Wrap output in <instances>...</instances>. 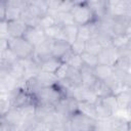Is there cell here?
I'll return each mask as SVG.
<instances>
[{
	"instance_id": "obj_1",
	"label": "cell",
	"mask_w": 131,
	"mask_h": 131,
	"mask_svg": "<svg viewBox=\"0 0 131 131\" xmlns=\"http://www.w3.org/2000/svg\"><path fill=\"white\" fill-rule=\"evenodd\" d=\"M75 24L77 26H85L96 20L95 15L88 5L87 1H75V5L72 9Z\"/></svg>"
},
{
	"instance_id": "obj_2",
	"label": "cell",
	"mask_w": 131,
	"mask_h": 131,
	"mask_svg": "<svg viewBox=\"0 0 131 131\" xmlns=\"http://www.w3.org/2000/svg\"><path fill=\"white\" fill-rule=\"evenodd\" d=\"M37 100V104H44V105H50L54 106L64 97L61 90L59 89L58 85L50 86V87H44L42 88L39 93L35 96Z\"/></svg>"
},
{
	"instance_id": "obj_3",
	"label": "cell",
	"mask_w": 131,
	"mask_h": 131,
	"mask_svg": "<svg viewBox=\"0 0 131 131\" xmlns=\"http://www.w3.org/2000/svg\"><path fill=\"white\" fill-rule=\"evenodd\" d=\"M8 97L11 102V106L14 108H21L29 104H37L36 97L21 87H17L8 93Z\"/></svg>"
},
{
	"instance_id": "obj_4",
	"label": "cell",
	"mask_w": 131,
	"mask_h": 131,
	"mask_svg": "<svg viewBox=\"0 0 131 131\" xmlns=\"http://www.w3.org/2000/svg\"><path fill=\"white\" fill-rule=\"evenodd\" d=\"M9 48L17 56L18 59H27L34 55L35 47L31 45L24 37L21 38H10Z\"/></svg>"
},
{
	"instance_id": "obj_5",
	"label": "cell",
	"mask_w": 131,
	"mask_h": 131,
	"mask_svg": "<svg viewBox=\"0 0 131 131\" xmlns=\"http://www.w3.org/2000/svg\"><path fill=\"white\" fill-rule=\"evenodd\" d=\"M96 119H93L82 112L76 113L70 119L71 131H94Z\"/></svg>"
},
{
	"instance_id": "obj_6",
	"label": "cell",
	"mask_w": 131,
	"mask_h": 131,
	"mask_svg": "<svg viewBox=\"0 0 131 131\" xmlns=\"http://www.w3.org/2000/svg\"><path fill=\"white\" fill-rule=\"evenodd\" d=\"M55 112L59 116L70 120L76 113L80 112L79 111V101L72 97H63L55 105Z\"/></svg>"
},
{
	"instance_id": "obj_7",
	"label": "cell",
	"mask_w": 131,
	"mask_h": 131,
	"mask_svg": "<svg viewBox=\"0 0 131 131\" xmlns=\"http://www.w3.org/2000/svg\"><path fill=\"white\" fill-rule=\"evenodd\" d=\"M107 13L112 16H131L130 0H115L107 2Z\"/></svg>"
},
{
	"instance_id": "obj_8",
	"label": "cell",
	"mask_w": 131,
	"mask_h": 131,
	"mask_svg": "<svg viewBox=\"0 0 131 131\" xmlns=\"http://www.w3.org/2000/svg\"><path fill=\"white\" fill-rule=\"evenodd\" d=\"M28 1L24 0H6V21L19 19L23 11L27 7Z\"/></svg>"
},
{
	"instance_id": "obj_9",
	"label": "cell",
	"mask_w": 131,
	"mask_h": 131,
	"mask_svg": "<svg viewBox=\"0 0 131 131\" xmlns=\"http://www.w3.org/2000/svg\"><path fill=\"white\" fill-rule=\"evenodd\" d=\"M24 38L35 48L47 39L45 31L41 27H28L24 35Z\"/></svg>"
},
{
	"instance_id": "obj_10",
	"label": "cell",
	"mask_w": 131,
	"mask_h": 131,
	"mask_svg": "<svg viewBox=\"0 0 131 131\" xmlns=\"http://www.w3.org/2000/svg\"><path fill=\"white\" fill-rule=\"evenodd\" d=\"M97 57H98L99 63L114 67L115 62L117 61V59L119 57L118 49L116 47H114L113 45H110L107 47H103L102 50L97 55Z\"/></svg>"
},
{
	"instance_id": "obj_11",
	"label": "cell",
	"mask_w": 131,
	"mask_h": 131,
	"mask_svg": "<svg viewBox=\"0 0 131 131\" xmlns=\"http://www.w3.org/2000/svg\"><path fill=\"white\" fill-rule=\"evenodd\" d=\"M51 45H52V40L47 38L42 44H40L39 46H37L35 48L33 58L41 64L45 59L52 56L51 55Z\"/></svg>"
},
{
	"instance_id": "obj_12",
	"label": "cell",
	"mask_w": 131,
	"mask_h": 131,
	"mask_svg": "<svg viewBox=\"0 0 131 131\" xmlns=\"http://www.w3.org/2000/svg\"><path fill=\"white\" fill-rule=\"evenodd\" d=\"M24 61V66H25V77L24 80L28 81L30 79L36 78L38 77V75L42 72L41 70V64L39 62H37L33 56L27 59H23Z\"/></svg>"
},
{
	"instance_id": "obj_13",
	"label": "cell",
	"mask_w": 131,
	"mask_h": 131,
	"mask_svg": "<svg viewBox=\"0 0 131 131\" xmlns=\"http://www.w3.org/2000/svg\"><path fill=\"white\" fill-rule=\"evenodd\" d=\"M97 33H98V27H97V23L95 20L91 24L79 27L78 39L87 42V41L95 38L97 36Z\"/></svg>"
},
{
	"instance_id": "obj_14",
	"label": "cell",
	"mask_w": 131,
	"mask_h": 131,
	"mask_svg": "<svg viewBox=\"0 0 131 131\" xmlns=\"http://www.w3.org/2000/svg\"><path fill=\"white\" fill-rule=\"evenodd\" d=\"M0 120H3L6 123H8L9 125H11L12 127H14L16 129V131L20 127V125L23 124V121H24L23 115H21L19 108H14V107L9 110L4 116L1 117Z\"/></svg>"
},
{
	"instance_id": "obj_15",
	"label": "cell",
	"mask_w": 131,
	"mask_h": 131,
	"mask_svg": "<svg viewBox=\"0 0 131 131\" xmlns=\"http://www.w3.org/2000/svg\"><path fill=\"white\" fill-rule=\"evenodd\" d=\"M71 51V45L62 40H52V45H51V55L53 57L61 58Z\"/></svg>"
},
{
	"instance_id": "obj_16",
	"label": "cell",
	"mask_w": 131,
	"mask_h": 131,
	"mask_svg": "<svg viewBox=\"0 0 131 131\" xmlns=\"http://www.w3.org/2000/svg\"><path fill=\"white\" fill-rule=\"evenodd\" d=\"M110 122V131H129L130 121L129 119L121 116L114 115L108 119Z\"/></svg>"
},
{
	"instance_id": "obj_17",
	"label": "cell",
	"mask_w": 131,
	"mask_h": 131,
	"mask_svg": "<svg viewBox=\"0 0 131 131\" xmlns=\"http://www.w3.org/2000/svg\"><path fill=\"white\" fill-rule=\"evenodd\" d=\"M7 23H8V33H9L10 38H21V37H24L28 27L20 18L16 19V20L7 21Z\"/></svg>"
},
{
	"instance_id": "obj_18",
	"label": "cell",
	"mask_w": 131,
	"mask_h": 131,
	"mask_svg": "<svg viewBox=\"0 0 131 131\" xmlns=\"http://www.w3.org/2000/svg\"><path fill=\"white\" fill-rule=\"evenodd\" d=\"M80 73H81V77H82V86L87 88V89L92 90L94 84L97 81V78L94 75L93 69L88 68L86 66H83L80 70Z\"/></svg>"
},
{
	"instance_id": "obj_19",
	"label": "cell",
	"mask_w": 131,
	"mask_h": 131,
	"mask_svg": "<svg viewBox=\"0 0 131 131\" xmlns=\"http://www.w3.org/2000/svg\"><path fill=\"white\" fill-rule=\"evenodd\" d=\"M107 2L104 0H95V1H87L88 5L92 9L96 20L102 18L107 14Z\"/></svg>"
},
{
	"instance_id": "obj_20",
	"label": "cell",
	"mask_w": 131,
	"mask_h": 131,
	"mask_svg": "<svg viewBox=\"0 0 131 131\" xmlns=\"http://www.w3.org/2000/svg\"><path fill=\"white\" fill-rule=\"evenodd\" d=\"M28 8L36 13L38 16L42 17L48 13V5L46 0H33L28 1Z\"/></svg>"
},
{
	"instance_id": "obj_21",
	"label": "cell",
	"mask_w": 131,
	"mask_h": 131,
	"mask_svg": "<svg viewBox=\"0 0 131 131\" xmlns=\"http://www.w3.org/2000/svg\"><path fill=\"white\" fill-rule=\"evenodd\" d=\"M63 64V62L56 57L50 56L49 58L45 59L42 63H41V70L42 72H47V73H51V74H56L57 71L60 69V67Z\"/></svg>"
},
{
	"instance_id": "obj_22",
	"label": "cell",
	"mask_w": 131,
	"mask_h": 131,
	"mask_svg": "<svg viewBox=\"0 0 131 131\" xmlns=\"http://www.w3.org/2000/svg\"><path fill=\"white\" fill-rule=\"evenodd\" d=\"M93 71H94V75L97 78V80L104 81V82L114 75V67L107 66V64L99 63L93 69Z\"/></svg>"
},
{
	"instance_id": "obj_23",
	"label": "cell",
	"mask_w": 131,
	"mask_h": 131,
	"mask_svg": "<svg viewBox=\"0 0 131 131\" xmlns=\"http://www.w3.org/2000/svg\"><path fill=\"white\" fill-rule=\"evenodd\" d=\"M20 19L27 25V27H39L41 17L38 16L36 13H34L32 10H30L27 6L25 8V10L23 11V13H21Z\"/></svg>"
},
{
	"instance_id": "obj_24",
	"label": "cell",
	"mask_w": 131,
	"mask_h": 131,
	"mask_svg": "<svg viewBox=\"0 0 131 131\" xmlns=\"http://www.w3.org/2000/svg\"><path fill=\"white\" fill-rule=\"evenodd\" d=\"M78 32H79V26L71 25L62 28V37L63 41L68 42L70 45H72L77 39H78Z\"/></svg>"
},
{
	"instance_id": "obj_25",
	"label": "cell",
	"mask_w": 131,
	"mask_h": 131,
	"mask_svg": "<svg viewBox=\"0 0 131 131\" xmlns=\"http://www.w3.org/2000/svg\"><path fill=\"white\" fill-rule=\"evenodd\" d=\"M37 79H38L40 85L42 86V88L54 86L59 81L57 76H56V74H51V73H47V72H41L38 75Z\"/></svg>"
},
{
	"instance_id": "obj_26",
	"label": "cell",
	"mask_w": 131,
	"mask_h": 131,
	"mask_svg": "<svg viewBox=\"0 0 131 131\" xmlns=\"http://www.w3.org/2000/svg\"><path fill=\"white\" fill-rule=\"evenodd\" d=\"M9 75H11L13 78H15L17 81H25V66L23 59H17L14 61L9 69Z\"/></svg>"
},
{
	"instance_id": "obj_27",
	"label": "cell",
	"mask_w": 131,
	"mask_h": 131,
	"mask_svg": "<svg viewBox=\"0 0 131 131\" xmlns=\"http://www.w3.org/2000/svg\"><path fill=\"white\" fill-rule=\"evenodd\" d=\"M99 100L114 115H116L120 111V105H119V102H118V99H117L116 94H110L107 96H104L102 98H99Z\"/></svg>"
},
{
	"instance_id": "obj_28",
	"label": "cell",
	"mask_w": 131,
	"mask_h": 131,
	"mask_svg": "<svg viewBox=\"0 0 131 131\" xmlns=\"http://www.w3.org/2000/svg\"><path fill=\"white\" fill-rule=\"evenodd\" d=\"M116 96H117V99L120 105V110L126 111L128 106L131 104V87L123 89L121 92L116 94Z\"/></svg>"
},
{
	"instance_id": "obj_29",
	"label": "cell",
	"mask_w": 131,
	"mask_h": 131,
	"mask_svg": "<svg viewBox=\"0 0 131 131\" xmlns=\"http://www.w3.org/2000/svg\"><path fill=\"white\" fill-rule=\"evenodd\" d=\"M92 91L94 92V94L97 96V98H102L104 96H107L110 94H114L111 90V88L107 86V84L104 81H100L97 80L96 83L94 84Z\"/></svg>"
},
{
	"instance_id": "obj_30",
	"label": "cell",
	"mask_w": 131,
	"mask_h": 131,
	"mask_svg": "<svg viewBox=\"0 0 131 131\" xmlns=\"http://www.w3.org/2000/svg\"><path fill=\"white\" fill-rule=\"evenodd\" d=\"M114 76L125 88L131 87V71L114 69Z\"/></svg>"
},
{
	"instance_id": "obj_31",
	"label": "cell",
	"mask_w": 131,
	"mask_h": 131,
	"mask_svg": "<svg viewBox=\"0 0 131 131\" xmlns=\"http://www.w3.org/2000/svg\"><path fill=\"white\" fill-rule=\"evenodd\" d=\"M95 115L97 120H108L114 116V114L101 103L99 98L95 101Z\"/></svg>"
},
{
	"instance_id": "obj_32",
	"label": "cell",
	"mask_w": 131,
	"mask_h": 131,
	"mask_svg": "<svg viewBox=\"0 0 131 131\" xmlns=\"http://www.w3.org/2000/svg\"><path fill=\"white\" fill-rule=\"evenodd\" d=\"M55 19H56V24L61 28L75 25V20L72 12H58L55 15Z\"/></svg>"
},
{
	"instance_id": "obj_33",
	"label": "cell",
	"mask_w": 131,
	"mask_h": 131,
	"mask_svg": "<svg viewBox=\"0 0 131 131\" xmlns=\"http://www.w3.org/2000/svg\"><path fill=\"white\" fill-rule=\"evenodd\" d=\"M45 31V35L48 39L51 40H62L63 41V37H62V28L58 25H55L51 28H48Z\"/></svg>"
},
{
	"instance_id": "obj_34",
	"label": "cell",
	"mask_w": 131,
	"mask_h": 131,
	"mask_svg": "<svg viewBox=\"0 0 131 131\" xmlns=\"http://www.w3.org/2000/svg\"><path fill=\"white\" fill-rule=\"evenodd\" d=\"M79 111L86 114L87 116L96 119L95 115V102H87V101H81L79 102ZM97 120V119H96Z\"/></svg>"
},
{
	"instance_id": "obj_35",
	"label": "cell",
	"mask_w": 131,
	"mask_h": 131,
	"mask_svg": "<svg viewBox=\"0 0 131 131\" xmlns=\"http://www.w3.org/2000/svg\"><path fill=\"white\" fill-rule=\"evenodd\" d=\"M81 58H82L83 64L88 67V68L94 69L96 66L99 64L97 55H94V54H91V53H88V52H84L83 54H81Z\"/></svg>"
},
{
	"instance_id": "obj_36",
	"label": "cell",
	"mask_w": 131,
	"mask_h": 131,
	"mask_svg": "<svg viewBox=\"0 0 131 131\" xmlns=\"http://www.w3.org/2000/svg\"><path fill=\"white\" fill-rule=\"evenodd\" d=\"M102 46L99 44V42L93 38L89 41L86 42V50L85 52H88V53H91V54H94V55H98L99 52L102 50Z\"/></svg>"
},
{
	"instance_id": "obj_37",
	"label": "cell",
	"mask_w": 131,
	"mask_h": 131,
	"mask_svg": "<svg viewBox=\"0 0 131 131\" xmlns=\"http://www.w3.org/2000/svg\"><path fill=\"white\" fill-rule=\"evenodd\" d=\"M114 69L131 71V57L128 56H119L117 61L114 64Z\"/></svg>"
},
{
	"instance_id": "obj_38",
	"label": "cell",
	"mask_w": 131,
	"mask_h": 131,
	"mask_svg": "<svg viewBox=\"0 0 131 131\" xmlns=\"http://www.w3.org/2000/svg\"><path fill=\"white\" fill-rule=\"evenodd\" d=\"M105 83H106L107 86L111 88V90H112V92H113L114 94H118V93L121 92L123 89H125V87L118 81V79H117L114 75H113L108 80H106Z\"/></svg>"
},
{
	"instance_id": "obj_39",
	"label": "cell",
	"mask_w": 131,
	"mask_h": 131,
	"mask_svg": "<svg viewBox=\"0 0 131 131\" xmlns=\"http://www.w3.org/2000/svg\"><path fill=\"white\" fill-rule=\"evenodd\" d=\"M55 25H57V24H56L55 16L52 15V14L47 13L46 15H44V16L41 17L40 26H39V27H41L43 30H46V29L51 28V27H53V26H55Z\"/></svg>"
},
{
	"instance_id": "obj_40",
	"label": "cell",
	"mask_w": 131,
	"mask_h": 131,
	"mask_svg": "<svg viewBox=\"0 0 131 131\" xmlns=\"http://www.w3.org/2000/svg\"><path fill=\"white\" fill-rule=\"evenodd\" d=\"M11 102L9 100L8 94H1L0 96V115L4 116L9 110H11Z\"/></svg>"
},
{
	"instance_id": "obj_41",
	"label": "cell",
	"mask_w": 131,
	"mask_h": 131,
	"mask_svg": "<svg viewBox=\"0 0 131 131\" xmlns=\"http://www.w3.org/2000/svg\"><path fill=\"white\" fill-rule=\"evenodd\" d=\"M86 50V42L82 41L80 39H77L72 45H71V51L76 55H81Z\"/></svg>"
},
{
	"instance_id": "obj_42",
	"label": "cell",
	"mask_w": 131,
	"mask_h": 131,
	"mask_svg": "<svg viewBox=\"0 0 131 131\" xmlns=\"http://www.w3.org/2000/svg\"><path fill=\"white\" fill-rule=\"evenodd\" d=\"M18 58L17 56L12 52V50L9 48L3 52H0V60L7 62V63H13L14 61H16Z\"/></svg>"
},
{
	"instance_id": "obj_43",
	"label": "cell",
	"mask_w": 131,
	"mask_h": 131,
	"mask_svg": "<svg viewBox=\"0 0 131 131\" xmlns=\"http://www.w3.org/2000/svg\"><path fill=\"white\" fill-rule=\"evenodd\" d=\"M94 131H110L108 120H96Z\"/></svg>"
},
{
	"instance_id": "obj_44",
	"label": "cell",
	"mask_w": 131,
	"mask_h": 131,
	"mask_svg": "<svg viewBox=\"0 0 131 131\" xmlns=\"http://www.w3.org/2000/svg\"><path fill=\"white\" fill-rule=\"evenodd\" d=\"M0 39H10L8 33V23L6 20L0 21Z\"/></svg>"
},
{
	"instance_id": "obj_45",
	"label": "cell",
	"mask_w": 131,
	"mask_h": 131,
	"mask_svg": "<svg viewBox=\"0 0 131 131\" xmlns=\"http://www.w3.org/2000/svg\"><path fill=\"white\" fill-rule=\"evenodd\" d=\"M75 5V1H61L58 12H71Z\"/></svg>"
},
{
	"instance_id": "obj_46",
	"label": "cell",
	"mask_w": 131,
	"mask_h": 131,
	"mask_svg": "<svg viewBox=\"0 0 131 131\" xmlns=\"http://www.w3.org/2000/svg\"><path fill=\"white\" fill-rule=\"evenodd\" d=\"M6 16V0L0 1V21L5 20Z\"/></svg>"
},
{
	"instance_id": "obj_47",
	"label": "cell",
	"mask_w": 131,
	"mask_h": 131,
	"mask_svg": "<svg viewBox=\"0 0 131 131\" xmlns=\"http://www.w3.org/2000/svg\"><path fill=\"white\" fill-rule=\"evenodd\" d=\"M1 123V127H0V131H16V129L14 127H12L11 125H9L8 123H6L3 120H0Z\"/></svg>"
},
{
	"instance_id": "obj_48",
	"label": "cell",
	"mask_w": 131,
	"mask_h": 131,
	"mask_svg": "<svg viewBox=\"0 0 131 131\" xmlns=\"http://www.w3.org/2000/svg\"><path fill=\"white\" fill-rule=\"evenodd\" d=\"M9 49V39H0V52Z\"/></svg>"
}]
</instances>
